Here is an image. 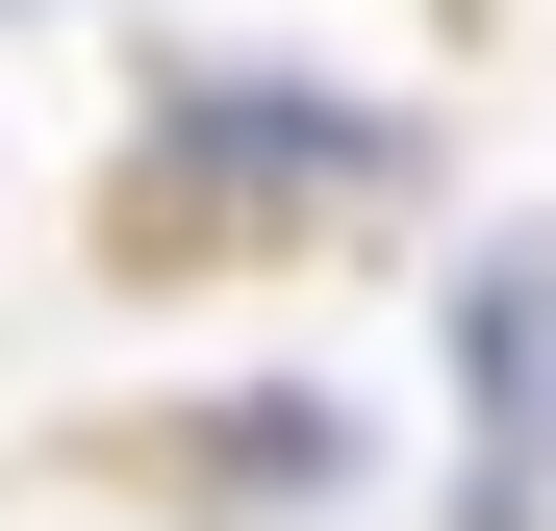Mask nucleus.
Returning a JSON list of instances; mask_svg holds the SVG:
<instances>
[{"instance_id": "f257e3e1", "label": "nucleus", "mask_w": 556, "mask_h": 531, "mask_svg": "<svg viewBox=\"0 0 556 531\" xmlns=\"http://www.w3.org/2000/svg\"><path fill=\"white\" fill-rule=\"evenodd\" d=\"M380 177H405V127H380V102H278V76H203V102L127 152L102 253H127V279H177V253H278V228L380 203Z\"/></svg>"}]
</instances>
